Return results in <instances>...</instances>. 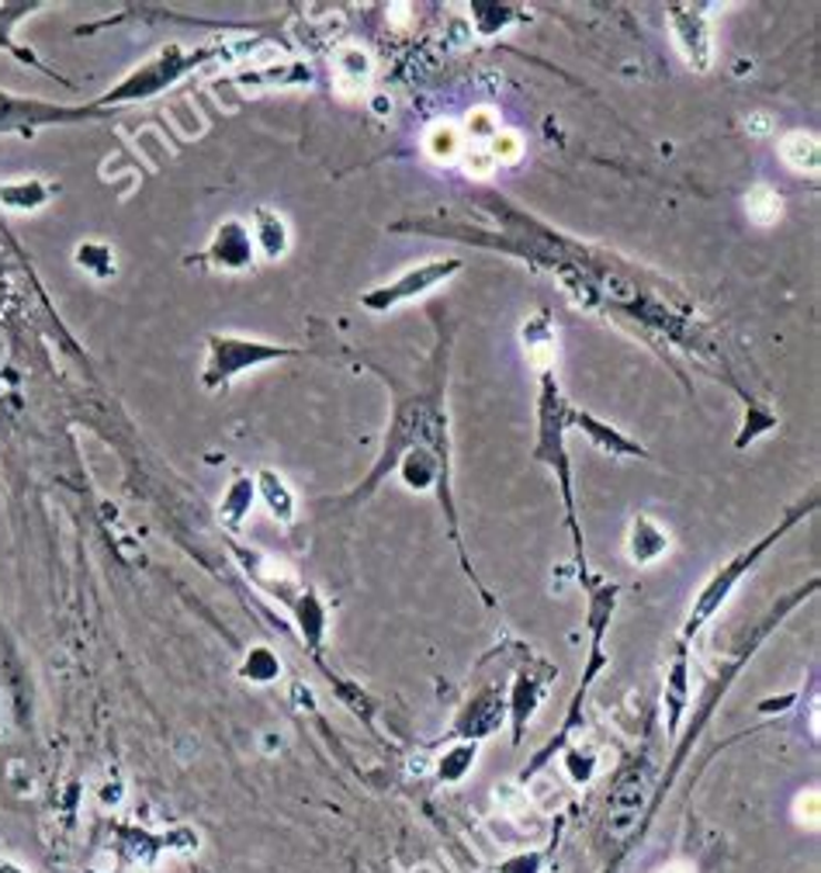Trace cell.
<instances>
[{
	"label": "cell",
	"instance_id": "obj_1",
	"mask_svg": "<svg viewBox=\"0 0 821 873\" xmlns=\"http://www.w3.org/2000/svg\"><path fill=\"white\" fill-rule=\"evenodd\" d=\"M787 524H790V520H787ZM787 524H783V527H787ZM783 527H780V530H783ZM780 530H777V534H770V538H767V541H759L756 548L742 551L739 558H734V561H731V566H724V569H721V572H718V576H714L711 582H707V586H703V593H700L697 607L690 610V631H697V628H700V625L707 621V617H711V613H714V610H718V607H721V603L728 600V593H731V586H734V582H739V579H742V576H746V572L752 569V561H756V558H759L762 551H767V548H770V545H773V541L780 538Z\"/></svg>",
	"mask_w": 821,
	"mask_h": 873
},
{
	"label": "cell",
	"instance_id": "obj_2",
	"mask_svg": "<svg viewBox=\"0 0 821 873\" xmlns=\"http://www.w3.org/2000/svg\"><path fill=\"white\" fill-rule=\"evenodd\" d=\"M645 801H648V776L645 773H631L617 783V791L610 798V811H607V832L610 839L625 842L638 822H641V811H645Z\"/></svg>",
	"mask_w": 821,
	"mask_h": 873
},
{
	"label": "cell",
	"instance_id": "obj_3",
	"mask_svg": "<svg viewBox=\"0 0 821 873\" xmlns=\"http://www.w3.org/2000/svg\"><path fill=\"white\" fill-rule=\"evenodd\" d=\"M669 21H672L676 45H679V52L687 55V63L697 67V70L711 67V32H707L703 14L687 11V8H672V11H669Z\"/></svg>",
	"mask_w": 821,
	"mask_h": 873
},
{
	"label": "cell",
	"instance_id": "obj_4",
	"mask_svg": "<svg viewBox=\"0 0 821 873\" xmlns=\"http://www.w3.org/2000/svg\"><path fill=\"white\" fill-rule=\"evenodd\" d=\"M458 267H462L458 261H434V264H423L419 271L403 274V277L395 281V285H388L385 292L372 295V298H367V305L385 308V305H395V302H406V298H413V295H423L427 288H434L437 281H444L447 274H455Z\"/></svg>",
	"mask_w": 821,
	"mask_h": 873
},
{
	"label": "cell",
	"instance_id": "obj_5",
	"mask_svg": "<svg viewBox=\"0 0 821 873\" xmlns=\"http://www.w3.org/2000/svg\"><path fill=\"white\" fill-rule=\"evenodd\" d=\"M212 351H215V361H212V372L230 378L236 372H243L246 364H257V361H267L281 351L274 347H261V344H243V341H212Z\"/></svg>",
	"mask_w": 821,
	"mask_h": 873
},
{
	"label": "cell",
	"instance_id": "obj_6",
	"mask_svg": "<svg viewBox=\"0 0 821 873\" xmlns=\"http://www.w3.org/2000/svg\"><path fill=\"white\" fill-rule=\"evenodd\" d=\"M669 551V534L648 517H638L631 524V538H628V555L635 566H648V561H656Z\"/></svg>",
	"mask_w": 821,
	"mask_h": 873
},
{
	"label": "cell",
	"instance_id": "obj_7",
	"mask_svg": "<svg viewBox=\"0 0 821 873\" xmlns=\"http://www.w3.org/2000/svg\"><path fill=\"white\" fill-rule=\"evenodd\" d=\"M780 160L790 166L794 174H818L821 153H818V139L811 132H787L780 139Z\"/></svg>",
	"mask_w": 821,
	"mask_h": 873
},
{
	"label": "cell",
	"instance_id": "obj_8",
	"mask_svg": "<svg viewBox=\"0 0 821 873\" xmlns=\"http://www.w3.org/2000/svg\"><path fill=\"white\" fill-rule=\"evenodd\" d=\"M423 150H427L437 163H455L465 146H462V129L458 125H450V122H437L427 139H423Z\"/></svg>",
	"mask_w": 821,
	"mask_h": 873
},
{
	"label": "cell",
	"instance_id": "obj_9",
	"mask_svg": "<svg viewBox=\"0 0 821 873\" xmlns=\"http://www.w3.org/2000/svg\"><path fill=\"white\" fill-rule=\"evenodd\" d=\"M783 212V199L770 187V184H756L749 194H746V215L756 222V225H773Z\"/></svg>",
	"mask_w": 821,
	"mask_h": 873
},
{
	"label": "cell",
	"instance_id": "obj_10",
	"mask_svg": "<svg viewBox=\"0 0 821 873\" xmlns=\"http://www.w3.org/2000/svg\"><path fill=\"white\" fill-rule=\"evenodd\" d=\"M215 257H222V264H246L250 261V236L240 230L236 222L225 225V230H219Z\"/></svg>",
	"mask_w": 821,
	"mask_h": 873
},
{
	"label": "cell",
	"instance_id": "obj_11",
	"mask_svg": "<svg viewBox=\"0 0 821 873\" xmlns=\"http://www.w3.org/2000/svg\"><path fill=\"white\" fill-rule=\"evenodd\" d=\"M576 424H579V427H582V430H586L592 440H597L600 447H607V450H620V455H641V447H635V444H631V440H625V437H617L610 427L597 424V419L586 416V413H582V416H576Z\"/></svg>",
	"mask_w": 821,
	"mask_h": 873
},
{
	"label": "cell",
	"instance_id": "obj_12",
	"mask_svg": "<svg viewBox=\"0 0 821 873\" xmlns=\"http://www.w3.org/2000/svg\"><path fill=\"white\" fill-rule=\"evenodd\" d=\"M489 153H493L496 163H517L520 153H524V139L517 132H509V129H499L489 139Z\"/></svg>",
	"mask_w": 821,
	"mask_h": 873
},
{
	"label": "cell",
	"instance_id": "obj_13",
	"mask_svg": "<svg viewBox=\"0 0 821 873\" xmlns=\"http://www.w3.org/2000/svg\"><path fill=\"white\" fill-rule=\"evenodd\" d=\"M468 132L478 135V139H493L499 132V122H496V111L493 108H475L468 115Z\"/></svg>",
	"mask_w": 821,
	"mask_h": 873
},
{
	"label": "cell",
	"instance_id": "obj_14",
	"mask_svg": "<svg viewBox=\"0 0 821 873\" xmlns=\"http://www.w3.org/2000/svg\"><path fill=\"white\" fill-rule=\"evenodd\" d=\"M462 163H465V171H468L472 177H489L493 166H496V160H493L489 150H465V153H462Z\"/></svg>",
	"mask_w": 821,
	"mask_h": 873
},
{
	"label": "cell",
	"instance_id": "obj_15",
	"mask_svg": "<svg viewBox=\"0 0 821 873\" xmlns=\"http://www.w3.org/2000/svg\"><path fill=\"white\" fill-rule=\"evenodd\" d=\"M749 129L759 132V135H762V132H770V129H773V125H770V115H752V119H749Z\"/></svg>",
	"mask_w": 821,
	"mask_h": 873
},
{
	"label": "cell",
	"instance_id": "obj_16",
	"mask_svg": "<svg viewBox=\"0 0 821 873\" xmlns=\"http://www.w3.org/2000/svg\"><path fill=\"white\" fill-rule=\"evenodd\" d=\"M659 873H690V866H662Z\"/></svg>",
	"mask_w": 821,
	"mask_h": 873
}]
</instances>
